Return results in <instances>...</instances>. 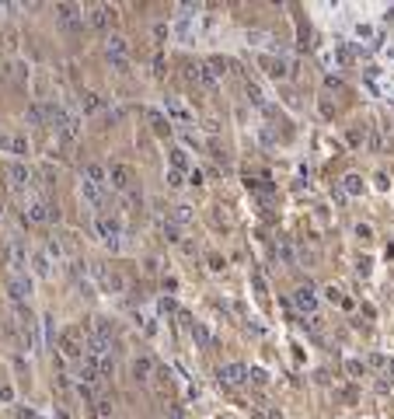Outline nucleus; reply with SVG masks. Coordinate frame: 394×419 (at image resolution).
I'll return each mask as SVG.
<instances>
[{"label": "nucleus", "instance_id": "nucleus-11", "mask_svg": "<svg viewBox=\"0 0 394 419\" xmlns=\"http://www.w3.org/2000/svg\"><path fill=\"white\" fill-rule=\"evenodd\" d=\"M98 227H101V234H105V238H108V241H112V238H115V234H119V224H115V220H101V224H98Z\"/></svg>", "mask_w": 394, "mask_h": 419}, {"label": "nucleus", "instance_id": "nucleus-6", "mask_svg": "<svg viewBox=\"0 0 394 419\" xmlns=\"http://www.w3.org/2000/svg\"><path fill=\"white\" fill-rule=\"evenodd\" d=\"M84 175H88V182H94V185H105V178H108V171H105L101 164H88Z\"/></svg>", "mask_w": 394, "mask_h": 419}, {"label": "nucleus", "instance_id": "nucleus-15", "mask_svg": "<svg viewBox=\"0 0 394 419\" xmlns=\"http://www.w3.org/2000/svg\"><path fill=\"white\" fill-rule=\"evenodd\" d=\"M171 161H175V171L188 164V161H185V150H171Z\"/></svg>", "mask_w": 394, "mask_h": 419}, {"label": "nucleus", "instance_id": "nucleus-4", "mask_svg": "<svg viewBox=\"0 0 394 419\" xmlns=\"http://www.w3.org/2000/svg\"><path fill=\"white\" fill-rule=\"evenodd\" d=\"M297 308H300V311H314V308H318V297H314V290H310V287L297 290Z\"/></svg>", "mask_w": 394, "mask_h": 419}, {"label": "nucleus", "instance_id": "nucleus-17", "mask_svg": "<svg viewBox=\"0 0 394 419\" xmlns=\"http://www.w3.org/2000/svg\"><path fill=\"white\" fill-rule=\"evenodd\" d=\"M168 185H182V171H168Z\"/></svg>", "mask_w": 394, "mask_h": 419}, {"label": "nucleus", "instance_id": "nucleus-13", "mask_svg": "<svg viewBox=\"0 0 394 419\" xmlns=\"http://www.w3.org/2000/svg\"><path fill=\"white\" fill-rule=\"evenodd\" d=\"M192 335H195V342H199V346H210V332H206L203 325H195V328H192Z\"/></svg>", "mask_w": 394, "mask_h": 419}, {"label": "nucleus", "instance_id": "nucleus-18", "mask_svg": "<svg viewBox=\"0 0 394 419\" xmlns=\"http://www.w3.org/2000/svg\"><path fill=\"white\" fill-rule=\"evenodd\" d=\"M175 217H178V220H188V217H192V210H188V206H178V213H175Z\"/></svg>", "mask_w": 394, "mask_h": 419}, {"label": "nucleus", "instance_id": "nucleus-16", "mask_svg": "<svg viewBox=\"0 0 394 419\" xmlns=\"http://www.w3.org/2000/svg\"><path fill=\"white\" fill-rule=\"evenodd\" d=\"M84 108L94 112V108H98V98H94V95H84Z\"/></svg>", "mask_w": 394, "mask_h": 419}, {"label": "nucleus", "instance_id": "nucleus-10", "mask_svg": "<svg viewBox=\"0 0 394 419\" xmlns=\"http://www.w3.org/2000/svg\"><path fill=\"white\" fill-rule=\"evenodd\" d=\"M150 123H153V129H157V133H168V129H171V126H168V119L161 116V112H150Z\"/></svg>", "mask_w": 394, "mask_h": 419}, {"label": "nucleus", "instance_id": "nucleus-9", "mask_svg": "<svg viewBox=\"0 0 394 419\" xmlns=\"http://www.w3.org/2000/svg\"><path fill=\"white\" fill-rule=\"evenodd\" d=\"M164 108L171 112V116H175V119H182V123H188V112H185V108H182V105H178L175 98H168V101H164Z\"/></svg>", "mask_w": 394, "mask_h": 419}, {"label": "nucleus", "instance_id": "nucleus-8", "mask_svg": "<svg viewBox=\"0 0 394 419\" xmlns=\"http://www.w3.org/2000/svg\"><path fill=\"white\" fill-rule=\"evenodd\" d=\"M108 18H112V11H108V7H94V11H91V25H94V28H105V25H108Z\"/></svg>", "mask_w": 394, "mask_h": 419}, {"label": "nucleus", "instance_id": "nucleus-14", "mask_svg": "<svg viewBox=\"0 0 394 419\" xmlns=\"http://www.w3.org/2000/svg\"><path fill=\"white\" fill-rule=\"evenodd\" d=\"M11 178H14L18 185H25V182H28V171H25L21 164H14V168H11Z\"/></svg>", "mask_w": 394, "mask_h": 419}, {"label": "nucleus", "instance_id": "nucleus-3", "mask_svg": "<svg viewBox=\"0 0 394 419\" xmlns=\"http://www.w3.org/2000/svg\"><path fill=\"white\" fill-rule=\"evenodd\" d=\"M105 49H108V56H115V66H126V42L119 39V35H112V39L105 42Z\"/></svg>", "mask_w": 394, "mask_h": 419}, {"label": "nucleus", "instance_id": "nucleus-1", "mask_svg": "<svg viewBox=\"0 0 394 419\" xmlns=\"http://www.w3.org/2000/svg\"><path fill=\"white\" fill-rule=\"evenodd\" d=\"M220 381H227V385H244L248 381V367H241V363H227V367H220Z\"/></svg>", "mask_w": 394, "mask_h": 419}, {"label": "nucleus", "instance_id": "nucleus-5", "mask_svg": "<svg viewBox=\"0 0 394 419\" xmlns=\"http://www.w3.org/2000/svg\"><path fill=\"white\" fill-rule=\"evenodd\" d=\"M81 196H84L88 203H94V206H98V203H101V185H94V182H84V185H81Z\"/></svg>", "mask_w": 394, "mask_h": 419}, {"label": "nucleus", "instance_id": "nucleus-12", "mask_svg": "<svg viewBox=\"0 0 394 419\" xmlns=\"http://www.w3.org/2000/svg\"><path fill=\"white\" fill-rule=\"evenodd\" d=\"M345 193H352V196H356V193H363V182H360V175H349V178H345Z\"/></svg>", "mask_w": 394, "mask_h": 419}, {"label": "nucleus", "instance_id": "nucleus-19", "mask_svg": "<svg viewBox=\"0 0 394 419\" xmlns=\"http://www.w3.org/2000/svg\"><path fill=\"white\" fill-rule=\"evenodd\" d=\"M387 370H391V374H394V360H391V363H387Z\"/></svg>", "mask_w": 394, "mask_h": 419}, {"label": "nucleus", "instance_id": "nucleus-7", "mask_svg": "<svg viewBox=\"0 0 394 419\" xmlns=\"http://www.w3.org/2000/svg\"><path fill=\"white\" fill-rule=\"evenodd\" d=\"M150 370H153V363H150L147 356H140V360L133 363V374H136V381H147V377H150Z\"/></svg>", "mask_w": 394, "mask_h": 419}, {"label": "nucleus", "instance_id": "nucleus-2", "mask_svg": "<svg viewBox=\"0 0 394 419\" xmlns=\"http://www.w3.org/2000/svg\"><path fill=\"white\" fill-rule=\"evenodd\" d=\"M108 178H112L115 189H129V185H133V168H126V164H112Z\"/></svg>", "mask_w": 394, "mask_h": 419}]
</instances>
